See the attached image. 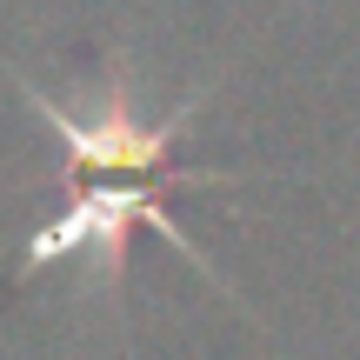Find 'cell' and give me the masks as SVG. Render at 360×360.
<instances>
[{"label":"cell","instance_id":"6da1fadb","mask_svg":"<svg viewBox=\"0 0 360 360\" xmlns=\"http://www.w3.org/2000/svg\"><path fill=\"white\" fill-rule=\"evenodd\" d=\"M13 80H20V74H13ZM20 94H27V107L67 141L74 180H147V187H200V180H227L214 167L180 160V127L193 120L200 101H180L167 120H147L141 101H134V74L120 60L101 74V87H94L80 107L53 101L47 87H27V80H20Z\"/></svg>","mask_w":360,"mask_h":360},{"label":"cell","instance_id":"7a4b0ae2","mask_svg":"<svg viewBox=\"0 0 360 360\" xmlns=\"http://www.w3.org/2000/svg\"><path fill=\"white\" fill-rule=\"evenodd\" d=\"M160 193H167V187H147V180H74L67 207L47 220V227H34L20 240L13 287H20L27 274L53 267V260H94L101 281H107V294H120V281H127V247H134V233H141V220L154 233H167L193 267H207V254L180 233V220L167 214ZM207 274H214V267H207Z\"/></svg>","mask_w":360,"mask_h":360}]
</instances>
